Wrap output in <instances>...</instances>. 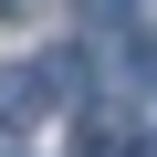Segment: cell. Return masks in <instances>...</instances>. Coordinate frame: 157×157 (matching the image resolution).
Masks as SVG:
<instances>
[{
	"label": "cell",
	"instance_id": "cell-1",
	"mask_svg": "<svg viewBox=\"0 0 157 157\" xmlns=\"http://www.w3.org/2000/svg\"><path fill=\"white\" fill-rule=\"evenodd\" d=\"M42 105H52L42 63H0V126H11V136H32V126H42Z\"/></svg>",
	"mask_w": 157,
	"mask_h": 157
},
{
	"label": "cell",
	"instance_id": "cell-2",
	"mask_svg": "<svg viewBox=\"0 0 157 157\" xmlns=\"http://www.w3.org/2000/svg\"><path fill=\"white\" fill-rule=\"evenodd\" d=\"M42 84H52V94H84V84H94V52H73V42L42 52Z\"/></svg>",
	"mask_w": 157,
	"mask_h": 157
},
{
	"label": "cell",
	"instance_id": "cell-3",
	"mask_svg": "<svg viewBox=\"0 0 157 157\" xmlns=\"http://www.w3.org/2000/svg\"><path fill=\"white\" fill-rule=\"evenodd\" d=\"M115 73H126V84H147V94H157V32H126V52H115Z\"/></svg>",
	"mask_w": 157,
	"mask_h": 157
},
{
	"label": "cell",
	"instance_id": "cell-4",
	"mask_svg": "<svg viewBox=\"0 0 157 157\" xmlns=\"http://www.w3.org/2000/svg\"><path fill=\"white\" fill-rule=\"evenodd\" d=\"M73 11H84V32H126V21H136V0H73Z\"/></svg>",
	"mask_w": 157,
	"mask_h": 157
},
{
	"label": "cell",
	"instance_id": "cell-5",
	"mask_svg": "<svg viewBox=\"0 0 157 157\" xmlns=\"http://www.w3.org/2000/svg\"><path fill=\"white\" fill-rule=\"evenodd\" d=\"M21 11H32V0H0V21H21Z\"/></svg>",
	"mask_w": 157,
	"mask_h": 157
}]
</instances>
